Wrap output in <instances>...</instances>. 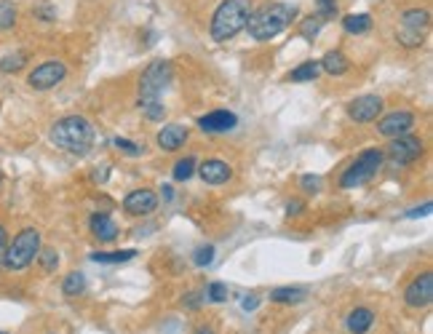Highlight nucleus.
<instances>
[{
    "label": "nucleus",
    "instance_id": "9",
    "mask_svg": "<svg viewBox=\"0 0 433 334\" xmlns=\"http://www.w3.org/2000/svg\"><path fill=\"white\" fill-rule=\"evenodd\" d=\"M415 129V115L407 113V110H396V113H388L380 123H377V132L383 134L385 139H396V137H404Z\"/></svg>",
    "mask_w": 433,
    "mask_h": 334
},
{
    "label": "nucleus",
    "instance_id": "25",
    "mask_svg": "<svg viewBox=\"0 0 433 334\" xmlns=\"http://www.w3.org/2000/svg\"><path fill=\"white\" fill-rule=\"evenodd\" d=\"M27 62H30V57H27L24 51H13V54H6V57L0 59V72H8V75H11V72H19L24 64H27Z\"/></svg>",
    "mask_w": 433,
    "mask_h": 334
},
{
    "label": "nucleus",
    "instance_id": "26",
    "mask_svg": "<svg viewBox=\"0 0 433 334\" xmlns=\"http://www.w3.org/2000/svg\"><path fill=\"white\" fill-rule=\"evenodd\" d=\"M16 3L13 0H0V30H11L13 24H16Z\"/></svg>",
    "mask_w": 433,
    "mask_h": 334
},
{
    "label": "nucleus",
    "instance_id": "27",
    "mask_svg": "<svg viewBox=\"0 0 433 334\" xmlns=\"http://www.w3.org/2000/svg\"><path fill=\"white\" fill-rule=\"evenodd\" d=\"M192 174H195V158L192 156L177 161V163H174V171H171V177L177 179V182H187Z\"/></svg>",
    "mask_w": 433,
    "mask_h": 334
},
{
    "label": "nucleus",
    "instance_id": "37",
    "mask_svg": "<svg viewBox=\"0 0 433 334\" xmlns=\"http://www.w3.org/2000/svg\"><path fill=\"white\" fill-rule=\"evenodd\" d=\"M35 16H37V19H43V22H51V19L57 16V11H54L48 3H43V6H37V8H35Z\"/></svg>",
    "mask_w": 433,
    "mask_h": 334
},
{
    "label": "nucleus",
    "instance_id": "3",
    "mask_svg": "<svg viewBox=\"0 0 433 334\" xmlns=\"http://www.w3.org/2000/svg\"><path fill=\"white\" fill-rule=\"evenodd\" d=\"M252 13V0H222L212 16V38L216 43L233 40L241 30H246Z\"/></svg>",
    "mask_w": 433,
    "mask_h": 334
},
{
    "label": "nucleus",
    "instance_id": "38",
    "mask_svg": "<svg viewBox=\"0 0 433 334\" xmlns=\"http://www.w3.org/2000/svg\"><path fill=\"white\" fill-rule=\"evenodd\" d=\"M300 212H305V203H302V201H289L287 203V214L289 217H297Z\"/></svg>",
    "mask_w": 433,
    "mask_h": 334
},
{
    "label": "nucleus",
    "instance_id": "32",
    "mask_svg": "<svg viewBox=\"0 0 433 334\" xmlns=\"http://www.w3.org/2000/svg\"><path fill=\"white\" fill-rule=\"evenodd\" d=\"M206 299H212V302H225V299H228V287H225L222 281H212V284L206 287Z\"/></svg>",
    "mask_w": 433,
    "mask_h": 334
},
{
    "label": "nucleus",
    "instance_id": "14",
    "mask_svg": "<svg viewBox=\"0 0 433 334\" xmlns=\"http://www.w3.org/2000/svg\"><path fill=\"white\" fill-rule=\"evenodd\" d=\"M88 227H91V236L96 241H102V243H112V241L118 238V225L105 212H94V214L88 217Z\"/></svg>",
    "mask_w": 433,
    "mask_h": 334
},
{
    "label": "nucleus",
    "instance_id": "8",
    "mask_svg": "<svg viewBox=\"0 0 433 334\" xmlns=\"http://www.w3.org/2000/svg\"><path fill=\"white\" fill-rule=\"evenodd\" d=\"M422 150H425L422 139L412 137V134L396 137V139H391V144L385 147V153H388V158H391V163H396V166H407V163H415V161L422 156Z\"/></svg>",
    "mask_w": 433,
    "mask_h": 334
},
{
    "label": "nucleus",
    "instance_id": "23",
    "mask_svg": "<svg viewBox=\"0 0 433 334\" xmlns=\"http://www.w3.org/2000/svg\"><path fill=\"white\" fill-rule=\"evenodd\" d=\"M428 22H431V13L425 8H407L401 13V27H407V30H425Z\"/></svg>",
    "mask_w": 433,
    "mask_h": 334
},
{
    "label": "nucleus",
    "instance_id": "7",
    "mask_svg": "<svg viewBox=\"0 0 433 334\" xmlns=\"http://www.w3.org/2000/svg\"><path fill=\"white\" fill-rule=\"evenodd\" d=\"M64 78H67V64L62 59H48V62H40L35 70L30 72L27 86L33 91H48L54 86H59Z\"/></svg>",
    "mask_w": 433,
    "mask_h": 334
},
{
    "label": "nucleus",
    "instance_id": "21",
    "mask_svg": "<svg viewBox=\"0 0 433 334\" xmlns=\"http://www.w3.org/2000/svg\"><path fill=\"white\" fill-rule=\"evenodd\" d=\"M342 27L350 35H364L372 30V16L369 13H348V16H342Z\"/></svg>",
    "mask_w": 433,
    "mask_h": 334
},
{
    "label": "nucleus",
    "instance_id": "19",
    "mask_svg": "<svg viewBox=\"0 0 433 334\" xmlns=\"http://www.w3.org/2000/svg\"><path fill=\"white\" fill-rule=\"evenodd\" d=\"M270 299L278 305H300L308 299V289L305 287H278L270 292Z\"/></svg>",
    "mask_w": 433,
    "mask_h": 334
},
{
    "label": "nucleus",
    "instance_id": "45",
    "mask_svg": "<svg viewBox=\"0 0 433 334\" xmlns=\"http://www.w3.org/2000/svg\"><path fill=\"white\" fill-rule=\"evenodd\" d=\"M0 334H6V332H0Z\"/></svg>",
    "mask_w": 433,
    "mask_h": 334
},
{
    "label": "nucleus",
    "instance_id": "33",
    "mask_svg": "<svg viewBox=\"0 0 433 334\" xmlns=\"http://www.w3.org/2000/svg\"><path fill=\"white\" fill-rule=\"evenodd\" d=\"M316 13L329 22V19H335L337 16V0H316Z\"/></svg>",
    "mask_w": 433,
    "mask_h": 334
},
{
    "label": "nucleus",
    "instance_id": "36",
    "mask_svg": "<svg viewBox=\"0 0 433 334\" xmlns=\"http://www.w3.org/2000/svg\"><path fill=\"white\" fill-rule=\"evenodd\" d=\"M302 190L305 192H318L321 190V177H313V174H305V177L300 179Z\"/></svg>",
    "mask_w": 433,
    "mask_h": 334
},
{
    "label": "nucleus",
    "instance_id": "1",
    "mask_svg": "<svg viewBox=\"0 0 433 334\" xmlns=\"http://www.w3.org/2000/svg\"><path fill=\"white\" fill-rule=\"evenodd\" d=\"M96 132L83 115H67L51 126V142L70 156H86L94 147Z\"/></svg>",
    "mask_w": 433,
    "mask_h": 334
},
{
    "label": "nucleus",
    "instance_id": "31",
    "mask_svg": "<svg viewBox=\"0 0 433 334\" xmlns=\"http://www.w3.org/2000/svg\"><path fill=\"white\" fill-rule=\"evenodd\" d=\"M139 108L147 120H163V115H166V108L161 102H139Z\"/></svg>",
    "mask_w": 433,
    "mask_h": 334
},
{
    "label": "nucleus",
    "instance_id": "41",
    "mask_svg": "<svg viewBox=\"0 0 433 334\" xmlns=\"http://www.w3.org/2000/svg\"><path fill=\"white\" fill-rule=\"evenodd\" d=\"M185 305H187V308H198V305H201V302H198V294H190V297H187V302H185Z\"/></svg>",
    "mask_w": 433,
    "mask_h": 334
},
{
    "label": "nucleus",
    "instance_id": "6",
    "mask_svg": "<svg viewBox=\"0 0 433 334\" xmlns=\"http://www.w3.org/2000/svg\"><path fill=\"white\" fill-rule=\"evenodd\" d=\"M171 75H174V70H171L168 62L158 59L153 64H147V70L139 78V102H161L163 91L171 84Z\"/></svg>",
    "mask_w": 433,
    "mask_h": 334
},
{
    "label": "nucleus",
    "instance_id": "17",
    "mask_svg": "<svg viewBox=\"0 0 433 334\" xmlns=\"http://www.w3.org/2000/svg\"><path fill=\"white\" fill-rule=\"evenodd\" d=\"M345 326H348L350 334H366L374 326V313L369 308H356V311L348 313Z\"/></svg>",
    "mask_w": 433,
    "mask_h": 334
},
{
    "label": "nucleus",
    "instance_id": "10",
    "mask_svg": "<svg viewBox=\"0 0 433 334\" xmlns=\"http://www.w3.org/2000/svg\"><path fill=\"white\" fill-rule=\"evenodd\" d=\"M404 302L409 308H428L433 302V273L417 275L404 292Z\"/></svg>",
    "mask_w": 433,
    "mask_h": 334
},
{
    "label": "nucleus",
    "instance_id": "18",
    "mask_svg": "<svg viewBox=\"0 0 433 334\" xmlns=\"http://www.w3.org/2000/svg\"><path fill=\"white\" fill-rule=\"evenodd\" d=\"M321 64V72H329V75H345V72L350 70V59L342 54V51H326L324 54V59L318 62Z\"/></svg>",
    "mask_w": 433,
    "mask_h": 334
},
{
    "label": "nucleus",
    "instance_id": "12",
    "mask_svg": "<svg viewBox=\"0 0 433 334\" xmlns=\"http://www.w3.org/2000/svg\"><path fill=\"white\" fill-rule=\"evenodd\" d=\"M236 126H238V118L230 110H212V113L198 118V129L204 134H228Z\"/></svg>",
    "mask_w": 433,
    "mask_h": 334
},
{
    "label": "nucleus",
    "instance_id": "35",
    "mask_svg": "<svg viewBox=\"0 0 433 334\" xmlns=\"http://www.w3.org/2000/svg\"><path fill=\"white\" fill-rule=\"evenodd\" d=\"M112 144H115V147H118V150H123V153H126V156H142L144 153V144H137V142H129V139H112Z\"/></svg>",
    "mask_w": 433,
    "mask_h": 334
},
{
    "label": "nucleus",
    "instance_id": "15",
    "mask_svg": "<svg viewBox=\"0 0 433 334\" xmlns=\"http://www.w3.org/2000/svg\"><path fill=\"white\" fill-rule=\"evenodd\" d=\"M187 129L185 126H177V123H168V126H163L161 132H158L156 142L161 150H166V153H174V150H180L182 144L187 142Z\"/></svg>",
    "mask_w": 433,
    "mask_h": 334
},
{
    "label": "nucleus",
    "instance_id": "29",
    "mask_svg": "<svg viewBox=\"0 0 433 334\" xmlns=\"http://www.w3.org/2000/svg\"><path fill=\"white\" fill-rule=\"evenodd\" d=\"M398 43H404L407 48L422 46V33L420 30H407V27H401V30H398Z\"/></svg>",
    "mask_w": 433,
    "mask_h": 334
},
{
    "label": "nucleus",
    "instance_id": "16",
    "mask_svg": "<svg viewBox=\"0 0 433 334\" xmlns=\"http://www.w3.org/2000/svg\"><path fill=\"white\" fill-rule=\"evenodd\" d=\"M198 174H201V179H204L206 185H225V182L233 177V168H230V163H225V161L212 158V161H204V163H201Z\"/></svg>",
    "mask_w": 433,
    "mask_h": 334
},
{
    "label": "nucleus",
    "instance_id": "20",
    "mask_svg": "<svg viewBox=\"0 0 433 334\" xmlns=\"http://www.w3.org/2000/svg\"><path fill=\"white\" fill-rule=\"evenodd\" d=\"M137 257V249H120V251H94L91 260L96 265H123V263H132Z\"/></svg>",
    "mask_w": 433,
    "mask_h": 334
},
{
    "label": "nucleus",
    "instance_id": "5",
    "mask_svg": "<svg viewBox=\"0 0 433 334\" xmlns=\"http://www.w3.org/2000/svg\"><path fill=\"white\" fill-rule=\"evenodd\" d=\"M383 158H385V153L380 150V147H369V150H364V153H361V156L356 158L345 171H342V177H340V188H342V190H350V188H361V185H366V182L380 171Z\"/></svg>",
    "mask_w": 433,
    "mask_h": 334
},
{
    "label": "nucleus",
    "instance_id": "43",
    "mask_svg": "<svg viewBox=\"0 0 433 334\" xmlns=\"http://www.w3.org/2000/svg\"><path fill=\"white\" fill-rule=\"evenodd\" d=\"M195 334H214V332H212V329H206V326H201V329H198Z\"/></svg>",
    "mask_w": 433,
    "mask_h": 334
},
{
    "label": "nucleus",
    "instance_id": "24",
    "mask_svg": "<svg viewBox=\"0 0 433 334\" xmlns=\"http://www.w3.org/2000/svg\"><path fill=\"white\" fill-rule=\"evenodd\" d=\"M62 292L64 297H78L86 292V275L83 273H70L64 281H62Z\"/></svg>",
    "mask_w": 433,
    "mask_h": 334
},
{
    "label": "nucleus",
    "instance_id": "44",
    "mask_svg": "<svg viewBox=\"0 0 433 334\" xmlns=\"http://www.w3.org/2000/svg\"><path fill=\"white\" fill-rule=\"evenodd\" d=\"M0 185H3V171H0Z\"/></svg>",
    "mask_w": 433,
    "mask_h": 334
},
{
    "label": "nucleus",
    "instance_id": "40",
    "mask_svg": "<svg viewBox=\"0 0 433 334\" xmlns=\"http://www.w3.org/2000/svg\"><path fill=\"white\" fill-rule=\"evenodd\" d=\"M241 305H243V311H254V308H257V305H260V297H243V302H241Z\"/></svg>",
    "mask_w": 433,
    "mask_h": 334
},
{
    "label": "nucleus",
    "instance_id": "4",
    "mask_svg": "<svg viewBox=\"0 0 433 334\" xmlns=\"http://www.w3.org/2000/svg\"><path fill=\"white\" fill-rule=\"evenodd\" d=\"M37 251H40V233L35 227H24L6 251L3 267L6 270H24L37 260Z\"/></svg>",
    "mask_w": 433,
    "mask_h": 334
},
{
    "label": "nucleus",
    "instance_id": "42",
    "mask_svg": "<svg viewBox=\"0 0 433 334\" xmlns=\"http://www.w3.org/2000/svg\"><path fill=\"white\" fill-rule=\"evenodd\" d=\"M6 236H8V233H6V227L0 225V249H3V246H6Z\"/></svg>",
    "mask_w": 433,
    "mask_h": 334
},
{
    "label": "nucleus",
    "instance_id": "22",
    "mask_svg": "<svg viewBox=\"0 0 433 334\" xmlns=\"http://www.w3.org/2000/svg\"><path fill=\"white\" fill-rule=\"evenodd\" d=\"M321 75V64L313 59V62H302L297 64L294 70L289 72V81H294V84H305V81H316Z\"/></svg>",
    "mask_w": 433,
    "mask_h": 334
},
{
    "label": "nucleus",
    "instance_id": "11",
    "mask_svg": "<svg viewBox=\"0 0 433 334\" xmlns=\"http://www.w3.org/2000/svg\"><path fill=\"white\" fill-rule=\"evenodd\" d=\"M380 113H383V99L374 94H364L348 105V115L356 123H372V120H377Z\"/></svg>",
    "mask_w": 433,
    "mask_h": 334
},
{
    "label": "nucleus",
    "instance_id": "2",
    "mask_svg": "<svg viewBox=\"0 0 433 334\" xmlns=\"http://www.w3.org/2000/svg\"><path fill=\"white\" fill-rule=\"evenodd\" d=\"M297 13H300V8L294 3H270V6H265L257 13H252L249 22H246L249 38L257 40V43L273 40L297 19Z\"/></svg>",
    "mask_w": 433,
    "mask_h": 334
},
{
    "label": "nucleus",
    "instance_id": "34",
    "mask_svg": "<svg viewBox=\"0 0 433 334\" xmlns=\"http://www.w3.org/2000/svg\"><path fill=\"white\" fill-rule=\"evenodd\" d=\"M214 260V246L212 243H206V246H198L195 254H192V263L198 265V267H204V265H212Z\"/></svg>",
    "mask_w": 433,
    "mask_h": 334
},
{
    "label": "nucleus",
    "instance_id": "30",
    "mask_svg": "<svg viewBox=\"0 0 433 334\" xmlns=\"http://www.w3.org/2000/svg\"><path fill=\"white\" fill-rule=\"evenodd\" d=\"M37 263L43 265V270L54 273V270H57V265H59V254H57L54 249H40V251H37Z\"/></svg>",
    "mask_w": 433,
    "mask_h": 334
},
{
    "label": "nucleus",
    "instance_id": "39",
    "mask_svg": "<svg viewBox=\"0 0 433 334\" xmlns=\"http://www.w3.org/2000/svg\"><path fill=\"white\" fill-rule=\"evenodd\" d=\"M431 209H433L431 201H425L420 209H412V212H407V217H428V214H431Z\"/></svg>",
    "mask_w": 433,
    "mask_h": 334
},
{
    "label": "nucleus",
    "instance_id": "13",
    "mask_svg": "<svg viewBox=\"0 0 433 334\" xmlns=\"http://www.w3.org/2000/svg\"><path fill=\"white\" fill-rule=\"evenodd\" d=\"M156 209H158V195L153 190H147V188L132 190L126 198H123V212L132 217H147V214H153Z\"/></svg>",
    "mask_w": 433,
    "mask_h": 334
},
{
    "label": "nucleus",
    "instance_id": "28",
    "mask_svg": "<svg viewBox=\"0 0 433 334\" xmlns=\"http://www.w3.org/2000/svg\"><path fill=\"white\" fill-rule=\"evenodd\" d=\"M321 27H324V19H321L318 13H316V16H308V19H302L300 22V35L313 40V38L321 33Z\"/></svg>",
    "mask_w": 433,
    "mask_h": 334
}]
</instances>
